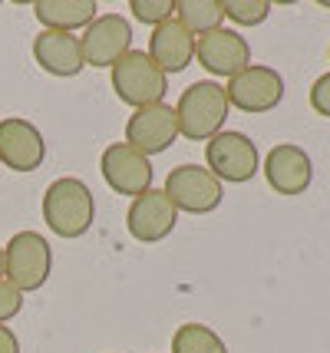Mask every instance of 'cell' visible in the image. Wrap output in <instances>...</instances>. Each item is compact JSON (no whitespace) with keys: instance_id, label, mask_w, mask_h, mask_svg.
I'll return each instance as SVG.
<instances>
[{"instance_id":"484cf974","label":"cell","mask_w":330,"mask_h":353,"mask_svg":"<svg viewBox=\"0 0 330 353\" xmlns=\"http://www.w3.org/2000/svg\"><path fill=\"white\" fill-rule=\"evenodd\" d=\"M327 57H330V46H327Z\"/></svg>"},{"instance_id":"4fadbf2b","label":"cell","mask_w":330,"mask_h":353,"mask_svg":"<svg viewBox=\"0 0 330 353\" xmlns=\"http://www.w3.org/2000/svg\"><path fill=\"white\" fill-rule=\"evenodd\" d=\"M178 139V123H175V109L165 103L145 109H132L126 123V145L136 149L139 155L152 159V155L169 152Z\"/></svg>"},{"instance_id":"6da1fadb","label":"cell","mask_w":330,"mask_h":353,"mask_svg":"<svg viewBox=\"0 0 330 353\" xmlns=\"http://www.w3.org/2000/svg\"><path fill=\"white\" fill-rule=\"evenodd\" d=\"M40 212L47 228L63 238V241H76L86 231L93 228L96 221V199L90 192V185L76 179V175H63V179H53L43 192L40 201Z\"/></svg>"},{"instance_id":"277c9868","label":"cell","mask_w":330,"mask_h":353,"mask_svg":"<svg viewBox=\"0 0 330 353\" xmlns=\"http://www.w3.org/2000/svg\"><path fill=\"white\" fill-rule=\"evenodd\" d=\"M110 83L112 92L132 109L165 103V92H169V77L149 60L145 50H129L110 70Z\"/></svg>"},{"instance_id":"8fae6325","label":"cell","mask_w":330,"mask_h":353,"mask_svg":"<svg viewBox=\"0 0 330 353\" xmlns=\"http://www.w3.org/2000/svg\"><path fill=\"white\" fill-rule=\"evenodd\" d=\"M195 60H198V66H205V73H212L215 79L218 77L231 79L241 70L251 66V43L238 30L218 27V30L205 33V37H195Z\"/></svg>"},{"instance_id":"30bf717a","label":"cell","mask_w":330,"mask_h":353,"mask_svg":"<svg viewBox=\"0 0 330 353\" xmlns=\"http://www.w3.org/2000/svg\"><path fill=\"white\" fill-rule=\"evenodd\" d=\"M261 172H265L271 192L294 199V195H304L314 182V159L307 149H300L294 142H278L274 149H267Z\"/></svg>"},{"instance_id":"e0dca14e","label":"cell","mask_w":330,"mask_h":353,"mask_svg":"<svg viewBox=\"0 0 330 353\" xmlns=\"http://www.w3.org/2000/svg\"><path fill=\"white\" fill-rule=\"evenodd\" d=\"M33 17L43 23V30L76 33L86 30L99 17V3L96 0H37Z\"/></svg>"},{"instance_id":"d4e9b609","label":"cell","mask_w":330,"mask_h":353,"mask_svg":"<svg viewBox=\"0 0 330 353\" xmlns=\"http://www.w3.org/2000/svg\"><path fill=\"white\" fill-rule=\"evenodd\" d=\"M0 281H3V245H0Z\"/></svg>"},{"instance_id":"9c48e42d","label":"cell","mask_w":330,"mask_h":353,"mask_svg":"<svg viewBox=\"0 0 330 353\" xmlns=\"http://www.w3.org/2000/svg\"><path fill=\"white\" fill-rule=\"evenodd\" d=\"M99 172H103V182L110 185L116 195H126V199H139L152 188L156 169L152 162L139 155L136 149H129L126 142H112L103 149L99 155Z\"/></svg>"},{"instance_id":"8992f818","label":"cell","mask_w":330,"mask_h":353,"mask_svg":"<svg viewBox=\"0 0 330 353\" xmlns=\"http://www.w3.org/2000/svg\"><path fill=\"white\" fill-rule=\"evenodd\" d=\"M162 192L169 195V201L175 205V212L182 215H212L225 201V185L205 169V165H175L165 175Z\"/></svg>"},{"instance_id":"3957f363","label":"cell","mask_w":330,"mask_h":353,"mask_svg":"<svg viewBox=\"0 0 330 353\" xmlns=\"http://www.w3.org/2000/svg\"><path fill=\"white\" fill-rule=\"evenodd\" d=\"M53 274V248L40 231H17L3 245V281L20 294H33L47 288Z\"/></svg>"},{"instance_id":"7a4b0ae2","label":"cell","mask_w":330,"mask_h":353,"mask_svg":"<svg viewBox=\"0 0 330 353\" xmlns=\"http://www.w3.org/2000/svg\"><path fill=\"white\" fill-rule=\"evenodd\" d=\"M175 123H178V136L189 142H208L218 132H225L228 123V96L218 79H198L182 90L178 103H175Z\"/></svg>"},{"instance_id":"9a60e30c","label":"cell","mask_w":330,"mask_h":353,"mask_svg":"<svg viewBox=\"0 0 330 353\" xmlns=\"http://www.w3.org/2000/svg\"><path fill=\"white\" fill-rule=\"evenodd\" d=\"M33 60L37 66L56 79H70L83 73V46H79L76 33H60V30H40L33 37Z\"/></svg>"},{"instance_id":"ba28073f","label":"cell","mask_w":330,"mask_h":353,"mask_svg":"<svg viewBox=\"0 0 330 353\" xmlns=\"http://www.w3.org/2000/svg\"><path fill=\"white\" fill-rule=\"evenodd\" d=\"M83 60L96 70H112L132 50V23L123 14H99L79 37Z\"/></svg>"},{"instance_id":"cb8c5ba5","label":"cell","mask_w":330,"mask_h":353,"mask_svg":"<svg viewBox=\"0 0 330 353\" xmlns=\"http://www.w3.org/2000/svg\"><path fill=\"white\" fill-rule=\"evenodd\" d=\"M0 353H20V340L7 323H0Z\"/></svg>"},{"instance_id":"5b68a950","label":"cell","mask_w":330,"mask_h":353,"mask_svg":"<svg viewBox=\"0 0 330 353\" xmlns=\"http://www.w3.org/2000/svg\"><path fill=\"white\" fill-rule=\"evenodd\" d=\"M205 169L221 185H245L261 172V152L251 142V136L225 129V132L205 142Z\"/></svg>"},{"instance_id":"ac0fdd59","label":"cell","mask_w":330,"mask_h":353,"mask_svg":"<svg viewBox=\"0 0 330 353\" xmlns=\"http://www.w3.org/2000/svg\"><path fill=\"white\" fill-rule=\"evenodd\" d=\"M175 20L192 37H205L225 27V7L221 0H175Z\"/></svg>"},{"instance_id":"7c38bea8","label":"cell","mask_w":330,"mask_h":353,"mask_svg":"<svg viewBox=\"0 0 330 353\" xmlns=\"http://www.w3.org/2000/svg\"><path fill=\"white\" fill-rule=\"evenodd\" d=\"M47 162V139L23 116L0 119V165L10 172H37Z\"/></svg>"},{"instance_id":"52a82bcc","label":"cell","mask_w":330,"mask_h":353,"mask_svg":"<svg viewBox=\"0 0 330 353\" xmlns=\"http://www.w3.org/2000/svg\"><path fill=\"white\" fill-rule=\"evenodd\" d=\"M225 96H228L231 109H241L248 116H261V112H271L284 103V77L274 66L251 63L248 70H241L238 77L228 79Z\"/></svg>"},{"instance_id":"4316f807","label":"cell","mask_w":330,"mask_h":353,"mask_svg":"<svg viewBox=\"0 0 330 353\" xmlns=\"http://www.w3.org/2000/svg\"><path fill=\"white\" fill-rule=\"evenodd\" d=\"M0 169H3V165H0Z\"/></svg>"},{"instance_id":"603a6c76","label":"cell","mask_w":330,"mask_h":353,"mask_svg":"<svg viewBox=\"0 0 330 353\" xmlns=\"http://www.w3.org/2000/svg\"><path fill=\"white\" fill-rule=\"evenodd\" d=\"M311 109H314L317 116H324V119H330V73H324V77L314 79V86H311Z\"/></svg>"},{"instance_id":"44dd1931","label":"cell","mask_w":330,"mask_h":353,"mask_svg":"<svg viewBox=\"0 0 330 353\" xmlns=\"http://www.w3.org/2000/svg\"><path fill=\"white\" fill-rule=\"evenodd\" d=\"M129 10L136 17V23H145V27H162L175 20V0H129Z\"/></svg>"},{"instance_id":"7402d4cb","label":"cell","mask_w":330,"mask_h":353,"mask_svg":"<svg viewBox=\"0 0 330 353\" xmlns=\"http://www.w3.org/2000/svg\"><path fill=\"white\" fill-rule=\"evenodd\" d=\"M23 310V294L17 291L14 284H7V281H0V323L14 321L17 314Z\"/></svg>"},{"instance_id":"ffe728a7","label":"cell","mask_w":330,"mask_h":353,"mask_svg":"<svg viewBox=\"0 0 330 353\" xmlns=\"http://www.w3.org/2000/svg\"><path fill=\"white\" fill-rule=\"evenodd\" d=\"M221 7H225V20H231L238 27H261L271 17L267 0H221Z\"/></svg>"},{"instance_id":"5bb4252c","label":"cell","mask_w":330,"mask_h":353,"mask_svg":"<svg viewBox=\"0 0 330 353\" xmlns=\"http://www.w3.org/2000/svg\"><path fill=\"white\" fill-rule=\"evenodd\" d=\"M175 225H178V212L162 188H149L145 195L129 201L126 228L142 245H156L162 238H169Z\"/></svg>"},{"instance_id":"d6986e66","label":"cell","mask_w":330,"mask_h":353,"mask_svg":"<svg viewBox=\"0 0 330 353\" xmlns=\"http://www.w3.org/2000/svg\"><path fill=\"white\" fill-rule=\"evenodd\" d=\"M169 353H228L225 340L205 327V323H182L172 334V350Z\"/></svg>"},{"instance_id":"2e32d148","label":"cell","mask_w":330,"mask_h":353,"mask_svg":"<svg viewBox=\"0 0 330 353\" xmlns=\"http://www.w3.org/2000/svg\"><path fill=\"white\" fill-rule=\"evenodd\" d=\"M145 53H149V60L156 63L165 77H172V73L189 70V63L195 60V37L178 20H169V23H162V27L152 30Z\"/></svg>"}]
</instances>
